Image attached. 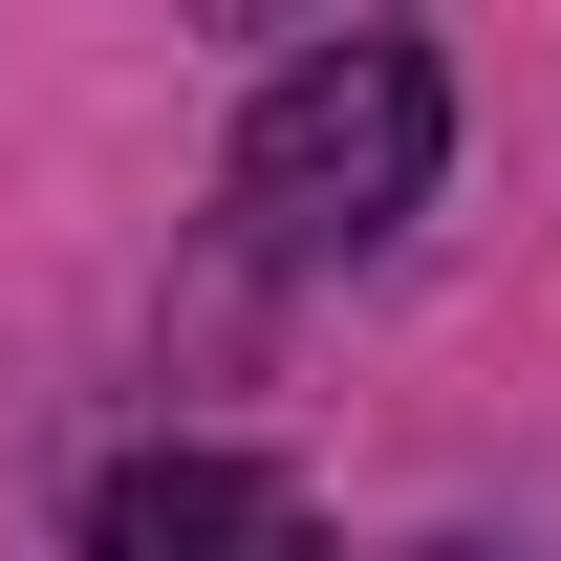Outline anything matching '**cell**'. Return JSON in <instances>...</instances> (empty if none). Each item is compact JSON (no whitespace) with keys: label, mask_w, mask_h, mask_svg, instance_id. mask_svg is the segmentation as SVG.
Returning a JSON list of instances; mask_svg holds the SVG:
<instances>
[{"label":"cell","mask_w":561,"mask_h":561,"mask_svg":"<svg viewBox=\"0 0 561 561\" xmlns=\"http://www.w3.org/2000/svg\"><path fill=\"white\" fill-rule=\"evenodd\" d=\"M432 173H454V87H432V44H389V22H346V44H302V66L238 108V238L260 260H367V238H411Z\"/></svg>","instance_id":"cell-1"},{"label":"cell","mask_w":561,"mask_h":561,"mask_svg":"<svg viewBox=\"0 0 561 561\" xmlns=\"http://www.w3.org/2000/svg\"><path fill=\"white\" fill-rule=\"evenodd\" d=\"M173 540H302V476H260V454H130V476H87V561H173Z\"/></svg>","instance_id":"cell-2"}]
</instances>
